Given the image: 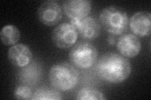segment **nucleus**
Here are the masks:
<instances>
[{"mask_svg": "<svg viewBox=\"0 0 151 100\" xmlns=\"http://www.w3.org/2000/svg\"><path fill=\"white\" fill-rule=\"evenodd\" d=\"M96 72L102 79L113 84H119L129 77L132 71L130 61L120 54L108 52L98 61Z\"/></svg>", "mask_w": 151, "mask_h": 100, "instance_id": "f257e3e1", "label": "nucleus"}, {"mask_svg": "<svg viewBox=\"0 0 151 100\" xmlns=\"http://www.w3.org/2000/svg\"><path fill=\"white\" fill-rule=\"evenodd\" d=\"M129 24L136 36H148L151 33V14L145 11L137 12L130 18Z\"/></svg>", "mask_w": 151, "mask_h": 100, "instance_id": "1a4fd4ad", "label": "nucleus"}, {"mask_svg": "<svg viewBox=\"0 0 151 100\" xmlns=\"http://www.w3.org/2000/svg\"><path fill=\"white\" fill-rule=\"evenodd\" d=\"M98 52L96 47L88 41H80L69 52V58L76 67L87 70L93 67L97 60Z\"/></svg>", "mask_w": 151, "mask_h": 100, "instance_id": "20e7f679", "label": "nucleus"}, {"mask_svg": "<svg viewBox=\"0 0 151 100\" xmlns=\"http://www.w3.org/2000/svg\"><path fill=\"white\" fill-rule=\"evenodd\" d=\"M49 79L54 88L60 91H68L78 85L79 73L73 65L68 62H60L50 68Z\"/></svg>", "mask_w": 151, "mask_h": 100, "instance_id": "f03ea898", "label": "nucleus"}, {"mask_svg": "<svg viewBox=\"0 0 151 100\" xmlns=\"http://www.w3.org/2000/svg\"><path fill=\"white\" fill-rule=\"evenodd\" d=\"M63 10L70 20H81L88 17L91 9L88 0H68L63 2Z\"/></svg>", "mask_w": 151, "mask_h": 100, "instance_id": "6e6552de", "label": "nucleus"}, {"mask_svg": "<svg viewBox=\"0 0 151 100\" xmlns=\"http://www.w3.org/2000/svg\"><path fill=\"white\" fill-rule=\"evenodd\" d=\"M35 64L22 68V70L20 74V79L23 83L28 84H32L36 83L39 80L40 77V69L39 66H35Z\"/></svg>", "mask_w": 151, "mask_h": 100, "instance_id": "ddd939ff", "label": "nucleus"}, {"mask_svg": "<svg viewBox=\"0 0 151 100\" xmlns=\"http://www.w3.org/2000/svg\"><path fill=\"white\" fill-rule=\"evenodd\" d=\"M32 96L31 88L26 85L18 86L14 91V97L17 99H32Z\"/></svg>", "mask_w": 151, "mask_h": 100, "instance_id": "dca6fc26", "label": "nucleus"}, {"mask_svg": "<svg viewBox=\"0 0 151 100\" xmlns=\"http://www.w3.org/2000/svg\"><path fill=\"white\" fill-rule=\"evenodd\" d=\"M40 21L47 26L57 25L63 18V10L58 2L47 0L42 3L37 10Z\"/></svg>", "mask_w": 151, "mask_h": 100, "instance_id": "423d86ee", "label": "nucleus"}, {"mask_svg": "<svg viewBox=\"0 0 151 100\" xmlns=\"http://www.w3.org/2000/svg\"><path fill=\"white\" fill-rule=\"evenodd\" d=\"M99 18L104 29L110 35H122L128 28L129 22L128 15L120 8L109 6L104 8Z\"/></svg>", "mask_w": 151, "mask_h": 100, "instance_id": "7ed1b4c3", "label": "nucleus"}, {"mask_svg": "<svg viewBox=\"0 0 151 100\" xmlns=\"http://www.w3.org/2000/svg\"><path fill=\"white\" fill-rule=\"evenodd\" d=\"M33 54L27 45L18 43L9 48L8 52V58L11 63L16 67L23 68L30 63Z\"/></svg>", "mask_w": 151, "mask_h": 100, "instance_id": "9b49d317", "label": "nucleus"}, {"mask_svg": "<svg viewBox=\"0 0 151 100\" xmlns=\"http://www.w3.org/2000/svg\"><path fill=\"white\" fill-rule=\"evenodd\" d=\"M116 48L119 53L125 58H134L141 50L139 39L133 34H122L117 40Z\"/></svg>", "mask_w": 151, "mask_h": 100, "instance_id": "9d476101", "label": "nucleus"}, {"mask_svg": "<svg viewBox=\"0 0 151 100\" xmlns=\"http://www.w3.org/2000/svg\"><path fill=\"white\" fill-rule=\"evenodd\" d=\"M20 32L18 28L13 25L4 26L0 32L2 43L6 46L15 45L20 39Z\"/></svg>", "mask_w": 151, "mask_h": 100, "instance_id": "f8f14e48", "label": "nucleus"}, {"mask_svg": "<svg viewBox=\"0 0 151 100\" xmlns=\"http://www.w3.org/2000/svg\"><path fill=\"white\" fill-rule=\"evenodd\" d=\"M70 23L76 28L79 35L84 40H93L100 35V24L93 17L88 16L81 20H72Z\"/></svg>", "mask_w": 151, "mask_h": 100, "instance_id": "0eeeda50", "label": "nucleus"}, {"mask_svg": "<svg viewBox=\"0 0 151 100\" xmlns=\"http://www.w3.org/2000/svg\"><path fill=\"white\" fill-rule=\"evenodd\" d=\"M63 94L58 89L47 87H42L38 89L33 94L34 100H59L63 99Z\"/></svg>", "mask_w": 151, "mask_h": 100, "instance_id": "4468645a", "label": "nucleus"}, {"mask_svg": "<svg viewBox=\"0 0 151 100\" xmlns=\"http://www.w3.org/2000/svg\"><path fill=\"white\" fill-rule=\"evenodd\" d=\"M108 44H109L110 45H114L115 44V36L112 35H110L109 36H108Z\"/></svg>", "mask_w": 151, "mask_h": 100, "instance_id": "f3484780", "label": "nucleus"}, {"mask_svg": "<svg viewBox=\"0 0 151 100\" xmlns=\"http://www.w3.org/2000/svg\"><path fill=\"white\" fill-rule=\"evenodd\" d=\"M78 36V32L74 26L69 23H63L54 30L52 40L58 48L68 49L75 45Z\"/></svg>", "mask_w": 151, "mask_h": 100, "instance_id": "39448f33", "label": "nucleus"}, {"mask_svg": "<svg viewBox=\"0 0 151 100\" xmlns=\"http://www.w3.org/2000/svg\"><path fill=\"white\" fill-rule=\"evenodd\" d=\"M78 100H103L105 99L103 94L97 89L84 88L80 90L77 95Z\"/></svg>", "mask_w": 151, "mask_h": 100, "instance_id": "2eb2a0df", "label": "nucleus"}]
</instances>
